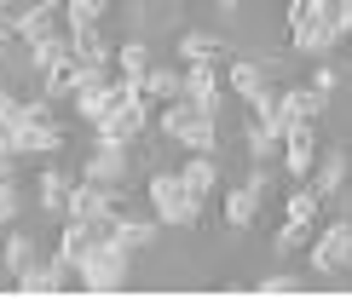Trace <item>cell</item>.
Wrapping results in <instances>:
<instances>
[{"instance_id": "cell-14", "label": "cell", "mask_w": 352, "mask_h": 299, "mask_svg": "<svg viewBox=\"0 0 352 299\" xmlns=\"http://www.w3.org/2000/svg\"><path fill=\"white\" fill-rule=\"evenodd\" d=\"M329 110V98L324 93H312V86H277V115H283V127L289 121H312L318 127V115Z\"/></svg>"}, {"instance_id": "cell-32", "label": "cell", "mask_w": 352, "mask_h": 299, "mask_svg": "<svg viewBox=\"0 0 352 299\" xmlns=\"http://www.w3.org/2000/svg\"><path fill=\"white\" fill-rule=\"evenodd\" d=\"M300 288H306V282H300L295 271H272V276H260L254 294H272V299H277V294H300Z\"/></svg>"}, {"instance_id": "cell-27", "label": "cell", "mask_w": 352, "mask_h": 299, "mask_svg": "<svg viewBox=\"0 0 352 299\" xmlns=\"http://www.w3.org/2000/svg\"><path fill=\"white\" fill-rule=\"evenodd\" d=\"M116 0H64V29H93L110 18Z\"/></svg>"}, {"instance_id": "cell-2", "label": "cell", "mask_w": 352, "mask_h": 299, "mask_svg": "<svg viewBox=\"0 0 352 299\" xmlns=\"http://www.w3.org/2000/svg\"><path fill=\"white\" fill-rule=\"evenodd\" d=\"M151 213L156 224H173V230H197L202 224V202L185 196L179 173H151Z\"/></svg>"}, {"instance_id": "cell-30", "label": "cell", "mask_w": 352, "mask_h": 299, "mask_svg": "<svg viewBox=\"0 0 352 299\" xmlns=\"http://www.w3.org/2000/svg\"><path fill=\"white\" fill-rule=\"evenodd\" d=\"M116 69L144 81V75H151V47H144V40H122V47H116Z\"/></svg>"}, {"instance_id": "cell-11", "label": "cell", "mask_w": 352, "mask_h": 299, "mask_svg": "<svg viewBox=\"0 0 352 299\" xmlns=\"http://www.w3.org/2000/svg\"><path fill=\"white\" fill-rule=\"evenodd\" d=\"M156 230H162V224H156V219H139V213H122V219H110V224H104V236H110L122 253H133V259L156 248Z\"/></svg>"}, {"instance_id": "cell-1", "label": "cell", "mask_w": 352, "mask_h": 299, "mask_svg": "<svg viewBox=\"0 0 352 299\" xmlns=\"http://www.w3.org/2000/svg\"><path fill=\"white\" fill-rule=\"evenodd\" d=\"M127 282H133V253H122L110 236H98L76 259V288L81 294H122Z\"/></svg>"}, {"instance_id": "cell-16", "label": "cell", "mask_w": 352, "mask_h": 299, "mask_svg": "<svg viewBox=\"0 0 352 299\" xmlns=\"http://www.w3.org/2000/svg\"><path fill=\"white\" fill-rule=\"evenodd\" d=\"M41 259H47V253H41V242H35L29 230H6V248H0V271H6V276L35 271Z\"/></svg>"}, {"instance_id": "cell-33", "label": "cell", "mask_w": 352, "mask_h": 299, "mask_svg": "<svg viewBox=\"0 0 352 299\" xmlns=\"http://www.w3.org/2000/svg\"><path fill=\"white\" fill-rule=\"evenodd\" d=\"M341 81H346V75L335 69V64H318V69H312V81H306V86H312V93H324V98H335V93H341Z\"/></svg>"}, {"instance_id": "cell-24", "label": "cell", "mask_w": 352, "mask_h": 299, "mask_svg": "<svg viewBox=\"0 0 352 299\" xmlns=\"http://www.w3.org/2000/svg\"><path fill=\"white\" fill-rule=\"evenodd\" d=\"M248 156L254 161H277L283 156V121H254L248 127Z\"/></svg>"}, {"instance_id": "cell-35", "label": "cell", "mask_w": 352, "mask_h": 299, "mask_svg": "<svg viewBox=\"0 0 352 299\" xmlns=\"http://www.w3.org/2000/svg\"><path fill=\"white\" fill-rule=\"evenodd\" d=\"M12 121H18V98H12L6 86H0V127H12Z\"/></svg>"}, {"instance_id": "cell-23", "label": "cell", "mask_w": 352, "mask_h": 299, "mask_svg": "<svg viewBox=\"0 0 352 299\" xmlns=\"http://www.w3.org/2000/svg\"><path fill=\"white\" fill-rule=\"evenodd\" d=\"M23 213V184H18V156H0V219H18Z\"/></svg>"}, {"instance_id": "cell-17", "label": "cell", "mask_w": 352, "mask_h": 299, "mask_svg": "<svg viewBox=\"0 0 352 299\" xmlns=\"http://www.w3.org/2000/svg\"><path fill=\"white\" fill-rule=\"evenodd\" d=\"M179 184H185V196H190V202H208L214 190H219V161H214V156H185Z\"/></svg>"}, {"instance_id": "cell-37", "label": "cell", "mask_w": 352, "mask_h": 299, "mask_svg": "<svg viewBox=\"0 0 352 299\" xmlns=\"http://www.w3.org/2000/svg\"><path fill=\"white\" fill-rule=\"evenodd\" d=\"M346 40H352V35H346Z\"/></svg>"}, {"instance_id": "cell-10", "label": "cell", "mask_w": 352, "mask_h": 299, "mask_svg": "<svg viewBox=\"0 0 352 299\" xmlns=\"http://www.w3.org/2000/svg\"><path fill=\"white\" fill-rule=\"evenodd\" d=\"M219 75H226V93H237L243 104H254L260 93H272V69L254 64V58H226Z\"/></svg>"}, {"instance_id": "cell-21", "label": "cell", "mask_w": 352, "mask_h": 299, "mask_svg": "<svg viewBox=\"0 0 352 299\" xmlns=\"http://www.w3.org/2000/svg\"><path fill=\"white\" fill-rule=\"evenodd\" d=\"M260 202H266V196H260V190L243 178L237 190H226V224H231V230H254V219H260Z\"/></svg>"}, {"instance_id": "cell-19", "label": "cell", "mask_w": 352, "mask_h": 299, "mask_svg": "<svg viewBox=\"0 0 352 299\" xmlns=\"http://www.w3.org/2000/svg\"><path fill=\"white\" fill-rule=\"evenodd\" d=\"M139 98H144V104L185 98V69H173V64H151V75L139 81Z\"/></svg>"}, {"instance_id": "cell-3", "label": "cell", "mask_w": 352, "mask_h": 299, "mask_svg": "<svg viewBox=\"0 0 352 299\" xmlns=\"http://www.w3.org/2000/svg\"><path fill=\"white\" fill-rule=\"evenodd\" d=\"M312 271L318 276H341L352 271V219H329L324 230H312Z\"/></svg>"}, {"instance_id": "cell-36", "label": "cell", "mask_w": 352, "mask_h": 299, "mask_svg": "<svg viewBox=\"0 0 352 299\" xmlns=\"http://www.w3.org/2000/svg\"><path fill=\"white\" fill-rule=\"evenodd\" d=\"M219 6H226V12H231V6H243V0H219Z\"/></svg>"}, {"instance_id": "cell-29", "label": "cell", "mask_w": 352, "mask_h": 299, "mask_svg": "<svg viewBox=\"0 0 352 299\" xmlns=\"http://www.w3.org/2000/svg\"><path fill=\"white\" fill-rule=\"evenodd\" d=\"M312 230H318V224H306V219H283V224L272 230V248H277V253L289 259L295 248H306V242H312Z\"/></svg>"}, {"instance_id": "cell-12", "label": "cell", "mask_w": 352, "mask_h": 299, "mask_svg": "<svg viewBox=\"0 0 352 299\" xmlns=\"http://www.w3.org/2000/svg\"><path fill=\"white\" fill-rule=\"evenodd\" d=\"M346 173H352V161H346V150H318V167L306 173V184L318 190L324 202H335L346 190Z\"/></svg>"}, {"instance_id": "cell-26", "label": "cell", "mask_w": 352, "mask_h": 299, "mask_svg": "<svg viewBox=\"0 0 352 299\" xmlns=\"http://www.w3.org/2000/svg\"><path fill=\"white\" fill-rule=\"evenodd\" d=\"M173 144L190 150V156H214V150H219V127H214V115H197V121H190Z\"/></svg>"}, {"instance_id": "cell-25", "label": "cell", "mask_w": 352, "mask_h": 299, "mask_svg": "<svg viewBox=\"0 0 352 299\" xmlns=\"http://www.w3.org/2000/svg\"><path fill=\"white\" fill-rule=\"evenodd\" d=\"M318 213H324V196H318L312 184H300V178H295V190H283V219H306V224H318Z\"/></svg>"}, {"instance_id": "cell-22", "label": "cell", "mask_w": 352, "mask_h": 299, "mask_svg": "<svg viewBox=\"0 0 352 299\" xmlns=\"http://www.w3.org/2000/svg\"><path fill=\"white\" fill-rule=\"evenodd\" d=\"M69 184H76V173H41V190H35V202H41V213L47 219H64V196H69Z\"/></svg>"}, {"instance_id": "cell-9", "label": "cell", "mask_w": 352, "mask_h": 299, "mask_svg": "<svg viewBox=\"0 0 352 299\" xmlns=\"http://www.w3.org/2000/svg\"><path fill=\"white\" fill-rule=\"evenodd\" d=\"M185 98L202 115H219V104H226V75H219V64H185Z\"/></svg>"}, {"instance_id": "cell-31", "label": "cell", "mask_w": 352, "mask_h": 299, "mask_svg": "<svg viewBox=\"0 0 352 299\" xmlns=\"http://www.w3.org/2000/svg\"><path fill=\"white\" fill-rule=\"evenodd\" d=\"M318 18H324V12H318V0H289V12H283V29H289V40H295V35H306V29H312Z\"/></svg>"}, {"instance_id": "cell-4", "label": "cell", "mask_w": 352, "mask_h": 299, "mask_svg": "<svg viewBox=\"0 0 352 299\" xmlns=\"http://www.w3.org/2000/svg\"><path fill=\"white\" fill-rule=\"evenodd\" d=\"M151 110H156V104H144L139 86H133V98L116 104L104 121H98V139H104V144H139L144 132H151Z\"/></svg>"}, {"instance_id": "cell-5", "label": "cell", "mask_w": 352, "mask_h": 299, "mask_svg": "<svg viewBox=\"0 0 352 299\" xmlns=\"http://www.w3.org/2000/svg\"><path fill=\"white\" fill-rule=\"evenodd\" d=\"M277 167H283L289 184L318 167V132H312V121H289L283 127V156H277Z\"/></svg>"}, {"instance_id": "cell-28", "label": "cell", "mask_w": 352, "mask_h": 299, "mask_svg": "<svg viewBox=\"0 0 352 299\" xmlns=\"http://www.w3.org/2000/svg\"><path fill=\"white\" fill-rule=\"evenodd\" d=\"M58 58H69V29H52V35L29 40V64H35V75L47 64H58Z\"/></svg>"}, {"instance_id": "cell-13", "label": "cell", "mask_w": 352, "mask_h": 299, "mask_svg": "<svg viewBox=\"0 0 352 299\" xmlns=\"http://www.w3.org/2000/svg\"><path fill=\"white\" fill-rule=\"evenodd\" d=\"M69 58H81V64H93V69H116V40L104 35V23L69 29Z\"/></svg>"}, {"instance_id": "cell-18", "label": "cell", "mask_w": 352, "mask_h": 299, "mask_svg": "<svg viewBox=\"0 0 352 299\" xmlns=\"http://www.w3.org/2000/svg\"><path fill=\"white\" fill-rule=\"evenodd\" d=\"M64 219H93L104 224V184H93V178H76L64 196Z\"/></svg>"}, {"instance_id": "cell-7", "label": "cell", "mask_w": 352, "mask_h": 299, "mask_svg": "<svg viewBox=\"0 0 352 299\" xmlns=\"http://www.w3.org/2000/svg\"><path fill=\"white\" fill-rule=\"evenodd\" d=\"M12 288H18L23 299H47V294H69L76 288V265H64L52 253V259H41L35 271H23V276H12Z\"/></svg>"}, {"instance_id": "cell-34", "label": "cell", "mask_w": 352, "mask_h": 299, "mask_svg": "<svg viewBox=\"0 0 352 299\" xmlns=\"http://www.w3.org/2000/svg\"><path fill=\"white\" fill-rule=\"evenodd\" d=\"M52 98H29V104H18V121H52Z\"/></svg>"}, {"instance_id": "cell-15", "label": "cell", "mask_w": 352, "mask_h": 299, "mask_svg": "<svg viewBox=\"0 0 352 299\" xmlns=\"http://www.w3.org/2000/svg\"><path fill=\"white\" fill-rule=\"evenodd\" d=\"M110 224V219H104ZM104 224H93V219H58V259L64 265H76L87 248L98 242V236H104Z\"/></svg>"}, {"instance_id": "cell-20", "label": "cell", "mask_w": 352, "mask_h": 299, "mask_svg": "<svg viewBox=\"0 0 352 299\" xmlns=\"http://www.w3.org/2000/svg\"><path fill=\"white\" fill-rule=\"evenodd\" d=\"M179 58L185 64H226V35H214V29H185Z\"/></svg>"}, {"instance_id": "cell-8", "label": "cell", "mask_w": 352, "mask_h": 299, "mask_svg": "<svg viewBox=\"0 0 352 299\" xmlns=\"http://www.w3.org/2000/svg\"><path fill=\"white\" fill-rule=\"evenodd\" d=\"M81 178H93V184H127V178H133V144H104L98 139V150L81 167Z\"/></svg>"}, {"instance_id": "cell-6", "label": "cell", "mask_w": 352, "mask_h": 299, "mask_svg": "<svg viewBox=\"0 0 352 299\" xmlns=\"http://www.w3.org/2000/svg\"><path fill=\"white\" fill-rule=\"evenodd\" d=\"M12 40H41V35H52V29H64V0H23L18 12H12Z\"/></svg>"}]
</instances>
